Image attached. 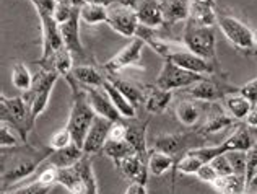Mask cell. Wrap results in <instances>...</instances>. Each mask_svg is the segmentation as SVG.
Instances as JSON below:
<instances>
[{
    "instance_id": "cell-1",
    "label": "cell",
    "mask_w": 257,
    "mask_h": 194,
    "mask_svg": "<svg viewBox=\"0 0 257 194\" xmlns=\"http://www.w3.org/2000/svg\"><path fill=\"white\" fill-rule=\"evenodd\" d=\"M51 152L52 149L49 147L39 149L30 142L2 149V191H7V186L15 184L36 173Z\"/></svg>"
},
{
    "instance_id": "cell-2",
    "label": "cell",
    "mask_w": 257,
    "mask_h": 194,
    "mask_svg": "<svg viewBox=\"0 0 257 194\" xmlns=\"http://www.w3.org/2000/svg\"><path fill=\"white\" fill-rule=\"evenodd\" d=\"M65 82L70 85V90H72L70 115H69V121H67L65 126L69 128V131L72 134L73 142L83 149L86 134H88V131H90L94 118H96V113H94L90 102H88L85 88L80 83L75 82V78L69 77Z\"/></svg>"
},
{
    "instance_id": "cell-3",
    "label": "cell",
    "mask_w": 257,
    "mask_h": 194,
    "mask_svg": "<svg viewBox=\"0 0 257 194\" xmlns=\"http://www.w3.org/2000/svg\"><path fill=\"white\" fill-rule=\"evenodd\" d=\"M59 78L60 75L56 70L39 67V70L35 73L33 86L22 95L30 113V131H33L36 119L44 113L47 103H49L51 93L54 90V85L57 83Z\"/></svg>"
},
{
    "instance_id": "cell-4",
    "label": "cell",
    "mask_w": 257,
    "mask_h": 194,
    "mask_svg": "<svg viewBox=\"0 0 257 194\" xmlns=\"http://www.w3.org/2000/svg\"><path fill=\"white\" fill-rule=\"evenodd\" d=\"M182 44L205 61H210L216 65L218 64V57H216V35L215 26H204L197 25L187 20L184 31H182Z\"/></svg>"
},
{
    "instance_id": "cell-5",
    "label": "cell",
    "mask_w": 257,
    "mask_h": 194,
    "mask_svg": "<svg viewBox=\"0 0 257 194\" xmlns=\"http://www.w3.org/2000/svg\"><path fill=\"white\" fill-rule=\"evenodd\" d=\"M30 2L35 5L39 22H41V59H47L64 46L62 35H60V25L54 20V9H56L57 2L56 0H30Z\"/></svg>"
},
{
    "instance_id": "cell-6",
    "label": "cell",
    "mask_w": 257,
    "mask_h": 194,
    "mask_svg": "<svg viewBox=\"0 0 257 194\" xmlns=\"http://www.w3.org/2000/svg\"><path fill=\"white\" fill-rule=\"evenodd\" d=\"M216 26L221 30L225 38L233 44L236 51L247 57L257 56V48L254 44V30H251L246 23L239 22L236 17L216 10Z\"/></svg>"
},
{
    "instance_id": "cell-7",
    "label": "cell",
    "mask_w": 257,
    "mask_h": 194,
    "mask_svg": "<svg viewBox=\"0 0 257 194\" xmlns=\"http://www.w3.org/2000/svg\"><path fill=\"white\" fill-rule=\"evenodd\" d=\"M207 142V137H202L194 129L191 132H173V134H163L153 140V149L165 152L174 158V162L187 153L192 149L204 147Z\"/></svg>"
},
{
    "instance_id": "cell-8",
    "label": "cell",
    "mask_w": 257,
    "mask_h": 194,
    "mask_svg": "<svg viewBox=\"0 0 257 194\" xmlns=\"http://www.w3.org/2000/svg\"><path fill=\"white\" fill-rule=\"evenodd\" d=\"M0 123L9 124L20 134L23 142H28V134L31 132L30 113L23 96L7 98L5 95H0Z\"/></svg>"
},
{
    "instance_id": "cell-9",
    "label": "cell",
    "mask_w": 257,
    "mask_h": 194,
    "mask_svg": "<svg viewBox=\"0 0 257 194\" xmlns=\"http://www.w3.org/2000/svg\"><path fill=\"white\" fill-rule=\"evenodd\" d=\"M239 86H234L229 82H226L225 73L220 75H210L200 80L199 83L189 86L186 93L191 98L204 103H215L216 100H223L229 93H238Z\"/></svg>"
},
{
    "instance_id": "cell-10",
    "label": "cell",
    "mask_w": 257,
    "mask_h": 194,
    "mask_svg": "<svg viewBox=\"0 0 257 194\" xmlns=\"http://www.w3.org/2000/svg\"><path fill=\"white\" fill-rule=\"evenodd\" d=\"M106 25L109 26L112 31L119 33L120 36L135 38L137 36L140 22H139L137 12H135L134 7L125 5L122 2H119V0H116L112 5L107 7Z\"/></svg>"
},
{
    "instance_id": "cell-11",
    "label": "cell",
    "mask_w": 257,
    "mask_h": 194,
    "mask_svg": "<svg viewBox=\"0 0 257 194\" xmlns=\"http://www.w3.org/2000/svg\"><path fill=\"white\" fill-rule=\"evenodd\" d=\"M205 77L207 75H200V73L182 69V67L176 65L171 61H165L157 80H155V83L163 90L174 91L181 88H189V86L199 83L200 80H204Z\"/></svg>"
},
{
    "instance_id": "cell-12",
    "label": "cell",
    "mask_w": 257,
    "mask_h": 194,
    "mask_svg": "<svg viewBox=\"0 0 257 194\" xmlns=\"http://www.w3.org/2000/svg\"><path fill=\"white\" fill-rule=\"evenodd\" d=\"M145 43L140 38H132L125 48H122L116 56H112L109 61L103 64V69L106 73H119L120 70L127 69V67H137L142 62V52H144Z\"/></svg>"
},
{
    "instance_id": "cell-13",
    "label": "cell",
    "mask_w": 257,
    "mask_h": 194,
    "mask_svg": "<svg viewBox=\"0 0 257 194\" xmlns=\"http://www.w3.org/2000/svg\"><path fill=\"white\" fill-rule=\"evenodd\" d=\"M236 119H233L228 115L226 110H223L221 106L215 105V103H208V110L207 115L204 118V121L199 126L197 129H194L197 134H200L202 137L213 136V134H218L221 131H225L228 128H231L234 124Z\"/></svg>"
},
{
    "instance_id": "cell-14",
    "label": "cell",
    "mask_w": 257,
    "mask_h": 194,
    "mask_svg": "<svg viewBox=\"0 0 257 194\" xmlns=\"http://www.w3.org/2000/svg\"><path fill=\"white\" fill-rule=\"evenodd\" d=\"M205 110H208V103L197 102V100H194V98L181 100L174 108V116L182 126H186V128L197 129L207 115Z\"/></svg>"
},
{
    "instance_id": "cell-15",
    "label": "cell",
    "mask_w": 257,
    "mask_h": 194,
    "mask_svg": "<svg viewBox=\"0 0 257 194\" xmlns=\"http://www.w3.org/2000/svg\"><path fill=\"white\" fill-rule=\"evenodd\" d=\"M112 124L114 123L106 118H101V116L94 118L90 131L86 134L85 144H83V152L86 155L93 157V155H96V153L103 152L104 144L107 142V139H109V132H111Z\"/></svg>"
},
{
    "instance_id": "cell-16",
    "label": "cell",
    "mask_w": 257,
    "mask_h": 194,
    "mask_svg": "<svg viewBox=\"0 0 257 194\" xmlns=\"http://www.w3.org/2000/svg\"><path fill=\"white\" fill-rule=\"evenodd\" d=\"M90 102L91 108L96 113V116L106 118L112 123H120L122 116L119 115V111L116 110V106L112 105L111 98L107 96V93L103 90V86H83Z\"/></svg>"
},
{
    "instance_id": "cell-17",
    "label": "cell",
    "mask_w": 257,
    "mask_h": 194,
    "mask_svg": "<svg viewBox=\"0 0 257 194\" xmlns=\"http://www.w3.org/2000/svg\"><path fill=\"white\" fill-rule=\"evenodd\" d=\"M134 9L137 12L142 26H147V28L152 30H158L165 26L163 0H137Z\"/></svg>"
},
{
    "instance_id": "cell-18",
    "label": "cell",
    "mask_w": 257,
    "mask_h": 194,
    "mask_svg": "<svg viewBox=\"0 0 257 194\" xmlns=\"http://www.w3.org/2000/svg\"><path fill=\"white\" fill-rule=\"evenodd\" d=\"M80 9L75 10L70 20L60 25V35H62V41L67 49L72 52L73 57H80L85 54L82 39H80Z\"/></svg>"
},
{
    "instance_id": "cell-19",
    "label": "cell",
    "mask_w": 257,
    "mask_h": 194,
    "mask_svg": "<svg viewBox=\"0 0 257 194\" xmlns=\"http://www.w3.org/2000/svg\"><path fill=\"white\" fill-rule=\"evenodd\" d=\"M142 88H144V106L150 115H160L170 106L173 100V91L160 88L157 83H142Z\"/></svg>"
},
{
    "instance_id": "cell-20",
    "label": "cell",
    "mask_w": 257,
    "mask_h": 194,
    "mask_svg": "<svg viewBox=\"0 0 257 194\" xmlns=\"http://www.w3.org/2000/svg\"><path fill=\"white\" fill-rule=\"evenodd\" d=\"M36 65L39 67H44V69H51V70H56L60 78L67 80L69 77H72V70H73V56L72 52L62 46L59 51L54 52L52 56H49L47 59H38Z\"/></svg>"
},
{
    "instance_id": "cell-21",
    "label": "cell",
    "mask_w": 257,
    "mask_h": 194,
    "mask_svg": "<svg viewBox=\"0 0 257 194\" xmlns=\"http://www.w3.org/2000/svg\"><path fill=\"white\" fill-rule=\"evenodd\" d=\"M148 121H150V119L127 124V137H125L127 142L134 147V150L139 155V158L147 165H148V155H150V150H148V145H147Z\"/></svg>"
},
{
    "instance_id": "cell-22",
    "label": "cell",
    "mask_w": 257,
    "mask_h": 194,
    "mask_svg": "<svg viewBox=\"0 0 257 194\" xmlns=\"http://www.w3.org/2000/svg\"><path fill=\"white\" fill-rule=\"evenodd\" d=\"M220 145V149L223 153L226 152H231V150H251L252 147L255 145L254 142V137H252V132L251 128L244 123V124H239L229 136L223 140Z\"/></svg>"
},
{
    "instance_id": "cell-23",
    "label": "cell",
    "mask_w": 257,
    "mask_h": 194,
    "mask_svg": "<svg viewBox=\"0 0 257 194\" xmlns=\"http://www.w3.org/2000/svg\"><path fill=\"white\" fill-rule=\"evenodd\" d=\"M106 80H109L122 93L128 102L132 103L134 108L139 110V106L144 105V88H142V83H137L125 77H120L119 73H106Z\"/></svg>"
},
{
    "instance_id": "cell-24",
    "label": "cell",
    "mask_w": 257,
    "mask_h": 194,
    "mask_svg": "<svg viewBox=\"0 0 257 194\" xmlns=\"http://www.w3.org/2000/svg\"><path fill=\"white\" fill-rule=\"evenodd\" d=\"M192 0H163V18L165 26H173L179 22H187L191 15Z\"/></svg>"
},
{
    "instance_id": "cell-25",
    "label": "cell",
    "mask_w": 257,
    "mask_h": 194,
    "mask_svg": "<svg viewBox=\"0 0 257 194\" xmlns=\"http://www.w3.org/2000/svg\"><path fill=\"white\" fill-rule=\"evenodd\" d=\"M83 155H85V152L82 147H78L75 142H73L69 147H65V149L52 150L51 155L46 158L44 163L57 166V168H69V166L75 165Z\"/></svg>"
},
{
    "instance_id": "cell-26",
    "label": "cell",
    "mask_w": 257,
    "mask_h": 194,
    "mask_svg": "<svg viewBox=\"0 0 257 194\" xmlns=\"http://www.w3.org/2000/svg\"><path fill=\"white\" fill-rule=\"evenodd\" d=\"M212 188L218 194H246L247 179L244 175L231 173L228 176H218L212 183Z\"/></svg>"
},
{
    "instance_id": "cell-27",
    "label": "cell",
    "mask_w": 257,
    "mask_h": 194,
    "mask_svg": "<svg viewBox=\"0 0 257 194\" xmlns=\"http://www.w3.org/2000/svg\"><path fill=\"white\" fill-rule=\"evenodd\" d=\"M72 77L82 86H103L106 82V72H101L93 65H75L72 70Z\"/></svg>"
},
{
    "instance_id": "cell-28",
    "label": "cell",
    "mask_w": 257,
    "mask_h": 194,
    "mask_svg": "<svg viewBox=\"0 0 257 194\" xmlns=\"http://www.w3.org/2000/svg\"><path fill=\"white\" fill-rule=\"evenodd\" d=\"M223 103H225V110L228 111V115L236 121H244L254 108V105L246 96H242L241 93H229L223 98Z\"/></svg>"
},
{
    "instance_id": "cell-29",
    "label": "cell",
    "mask_w": 257,
    "mask_h": 194,
    "mask_svg": "<svg viewBox=\"0 0 257 194\" xmlns=\"http://www.w3.org/2000/svg\"><path fill=\"white\" fill-rule=\"evenodd\" d=\"M103 90L107 93V96L111 98L112 105L116 106L119 115L122 116L124 119H135V118H137V108H134L132 103L128 102V100L109 82V80H106V82L103 83Z\"/></svg>"
},
{
    "instance_id": "cell-30",
    "label": "cell",
    "mask_w": 257,
    "mask_h": 194,
    "mask_svg": "<svg viewBox=\"0 0 257 194\" xmlns=\"http://www.w3.org/2000/svg\"><path fill=\"white\" fill-rule=\"evenodd\" d=\"M103 153L112 160L114 166H117L124 158H127L128 155L135 153L134 147L127 142V140H112V139H107V142L104 144V149Z\"/></svg>"
},
{
    "instance_id": "cell-31",
    "label": "cell",
    "mask_w": 257,
    "mask_h": 194,
    "mask_svg": "<svg viewBox=\"0 0 257 194\" xmlns=\"http://www.w3.org/2000/svg\"><path fill=\"white\" fill-rule=\"evenodd\" d=\"M216 7L207 5V4H199V2H192L191 4V15L187 20L197 23V25H204V26H215L216 25Z\"/></svg>"
},
{
    "instance_id": "cell-32",
    "label": "cell",
    "mask_w": 257,
    "mask_h": 194,
    "mask_svg": "<svg viewBox=\"0 0 257 194\" xmlns=\"http://www.w3.org/2000/svg\"><path fill=\"white\" fill-rule=\"evenodd\" d=\"M174 158L168 155V153L155 149L150 150V155H148V171H150V176H161L163 173L174 168Z\"/></svg>"
},
{
    "instance_id": "cell-33",
    "label": "cell",
    "mask_w": 257,
    "mask_h": 194,
    "mask_svg": "<svg viewBox=\"0 0 257 194\" xmlns=\"http://www.w3.org/2000/svg\"><path fill=\"white\" fill-rule=\"evenodd\" d=\"M80 20L86 25L106 23L107 7L96 5V4H85L83 7H80Z\"/></svg>"
},
{
    "instance_id": "cell-34",
    "label": "cell",
    "mask_w": 257,
    "mask_h": 194,
    "mask_svg": "<svg viewBox=\"0 0 257 194\" xmlns=\"http://www.w3.org/2000/svg\"><path fill=\"white\" fill-rule=\"evenodd\" d=\"M33 80H35V75L30 72V69L25 64L18 62L13 65L12 69V83L15 88L22 90L23 93L28 91L33 86Z\"/></svg>"
},
{
    "instance_id": "cell-35",
    "label": "cell",
    "mask_w": 257,
    "mask_h": 194,
    "mask_svg": "<svg viewBox=\"0 0 257 194\" xmlns=\"http://www.w3.org/2000/svg\"><path fill=\"white\" fill-rule=\"evenodd\" d=\"M20 144H23L20 134L9 124H0V149H10V147H17Z\"/></svg>"
},
{
    "instance_id": "cell-36",
    "label": "cell",
    "mask_w": 257,
    "mask_h": 194,
    "mask_svg": "<svg viewBox=\"0 0 257 194\" xmlns=\"http://www.w3.org/2000/svg\"><path fill=\"white\" fill-rule=\"evenodd\" d=\"M226 157L229 160V163H231L233 173L246 176V173H247V152L246 150H231V152H226Z\"/></svg>"
},
{
    "instance_id": "cell-37",
    "label": "cell",
    "mask_w": 257,
    "mask_h": 194,
    "mask_svg": "<svg viewBox=\"0 0 257 194\" xmlns=\"http://www.w3.org/2000/svg\"><path fill=\"white\" fill-rule=\"evenodd\" d=\"M70 144H73V139H72V134L69 131V128H62L56 131L51 136L49 139V144H47V147L52 150H60V149H65V147H69Z\"/></svg>"
},
{
    "instance_id": "cell-38",
    "label": "cell",
    "mask_w": 257,
    "mask_h": 194,
    "mask_svg": "<svg viewBox=\"0 0 257 194\" xmlns=\"http://www.w3.org/2000/svg\"><path fill=\"white\" fill-rule=\"evenodd\" d=\"M78 9V7H73L69 0H62V2H57L56 4V9H54V20L62 25L65 23L67 20H70L72 15L75 13V10Z\"/></svg>"
},
{
    "instance_id": "cell-39",
    "label": "cell",
    "mask_w": 257,
    "mask_h": 194,
    "mask_svg": "<svg viewBox=\"0 0 257 194\" xmlns=\"http://www.w3.org/2000/svg\"><path fill=\"white\" fill-rule=\"evenodd\" d=\"M57 175H59L57 166L43 163V168L39 170V175H38V181L47 186H52L54 183H57Z\"/></svg>"
},
{
    "instance_id": "cell-40",
    "label": "cell",
    "mask_w": 257,
    "mask_h": 194,
    "mask_svg": "<svg viewBox=\"0 0 257 194\" xmlns=\"http://www.w3.org/2000/svg\"><path fill=\"white\" fill-rule=\"evenodd\" d=\"M210 163H212V166L215 168L216 175H218V176H228V175H231V173H233L231 163H229L226 153H221V155L215 157Z\"/></svg>"
},
{
    "instance_id": "cell-41",
    "label": "cell",
    "mask_w": 257,
    "mask_h": 194,
    "mask_svg": "<svg viewBox=\"0 0 257 194\" xmlns=\"http://www.w3.org/2000/svg\"><path fill=\"white\" fill-rule=\"evenodd\" d=\"M238 93H241L242 96H246L249 102L255 106L257 105V77L252 78V80H249L246 85L239 86Z\"/></svg>"
},
{
    "instance_id": "cell-42",
    "label": "cell",
    "mask_w": 257,
    "mask_h": 194,
    "mask_svg": "<svg viewBox=\"0 0 257 194\" xmlns=\"http://www.w3.org/2000/svg\"><path fill=\"white\" fill-rule=\"evenodd\" d=\"M195 176H197L200 181H204V183H208V184H212L216 178H218V175H216V171L215 168L212 166V163H204L199 168V171L195 173Z\"/></svg>"
},
{
    "instance_id": "cell-43",
    "label": "cell",
    "mask_w": 257,
    "mask_h": 194,
    "mask_svg": "<svg viewBox=\"0 0 257 194\" xmlns=\"http://www.w3.org/2000/svg\"><path fill=\"white\" fill-rule=\"evenodd\" d=\"M257 173V145H254L251 150H247V181Z\"/></svg>"
},
{
    "instance_id": "cell-44",
    "label": "cell",
    "mask_w": 257,
    "mask_h": 194,
    "mask_svg": "<svg viewBox=\"0 0 257 194\" xmlns=\"http://www.w3.org/2000/svg\"><path fill=\"white\" fill-rule=\"evenodd\" d=\"M127 137V124H122L120 123H114L112 128H111V132H109V139L112 140H125Z\"/></svg>"
},
{
    "instance_id": "cell-45",
    "label": "cell",
    "mask_w": 257,
    "mask_h": 194,
    "mask_svg": "<svg viewBox=\"0 0 257 194\" xmlns=\"http://www.w3.org/2000/svg\"><path fill=\"white\" fill-rule=\"evenodd\" d=\"M244 123L249 126V128H257V105L251 110V113L247 115V118L244 119Z\"/></svg>"
},
{
    "instance_id": "cell-46",
    "label": "cell",
    "mask_w": 257,
    "mask_h": 194,
    "mask_svg": "<svg viewBox=\"0 0 257 194\" xmlns=\"http://www.w3.org/2000/svg\"><path fill=\"white\" fill-rule=\"evenodd\" d=\"M257 192V173L247 181V192L246 194H255Z\"/></svg>"
},
{
    "instance_id": "cell-47",
    "label": "cell",
    "mask_w": 257,
    "mask_h": 194,
    "mask_svg": "<svg viewBox=\"0 0 257 194\" xmlns=\"http://www.w3.org/2000/svg\"><path fill=\"white\" fill-rule=\"evenodd\" d=\"M114 2H116V0H85V4H96V5H103V7H109Z\"/></svg>"
},
{
    "instance_id": "cell-48",
    "label": "cell",
    "mask_w": 257,
    "mask_h": 194,
    "mask_svg": "<svg viewBox=\"0 0 257 194\" xmlns=\"http://www.w3.org/2000/svg\"><path fill=\"white\" fill-rule=\"evenodd\" d=\"M139 192V183H131V186L125 189L124 194H137Z\"/></svg>"
},
{
    "instance_id": "cell-49",
    "label": "cell",
    "mask_w": 257,
    "mask_h": 194,
    "mask_svg": "<svg viewBox=\"0 0 257 194\" xmlns=\"http://www.w3.org/2000/svg\"><path fill=\"white\" fill-rule=\"evenodd\" d=\"M192 2H199V4H207V5L216 7V2H215V0H192Z\"/></svg>"
},
{
    "instance_id": "cell-50",
    "label": "cell",
    "mask_w": 257,
    "mask_h": 194,
    "mask_svg": "<svg viewBox=\"0 0 257 194\" xmlns=\"http://www.w3.org/2000/svg\"><path fill=\"white\" fill-rule=\"evenodd\" d=\"M69 2H70L73 7H78V9H80V7H83V5H85V0H69Z\"/></svg>"
},
{
    "instance_id": "cell-51",
    "label": "cell",
    "mask_w": 257,
    "mask_h": 194,
    "mask_svg": "<svg viewBox=\"0 0 257 194\" xmlns=\"http://www.w3.org/2000/svg\"><path fill=\"white\" fill-rule=\"evenodd\" d=\"M137 194H148L147 192V184H140L139 183V192Z\"/></svg>"
},
{
    "instance_id": "cell-52",
    "label": "cell",
    "mask_w": 257,
    "mask_h": 194,
    "mask_svg": "<svg viewBox=\"0 0 257 194\" xmlns=\"http://www.w3.org/2000/svg\"><path fill=\"white\" fill-rule=\"evenodd\" d=\"M119 2H122L125 5H131V7H135V4H137V0H119Z\"/></svg>"
},
{
    "instance_id": "cell-53",
    "label": "cell",
    "mask_w": 257,
    "mask_h": 194,
    "mask_svg": "<svg viewBox=\"0 0 257 194\" xmlns=\"http://www.w3.org/2000/svg\"><path fill=\"white\" fill-rule=\"evenodd\" d=\"M251 132H252L254 142H255V145H257V128H251Z\"/></svg>"
},
{
    "instance_id": "cell-54",
    "label": "cell",
    "mask_w": 257,
    "mask_h": 194,
    "mask_svg": "<svg viewBox=\"0 0 257 194\" xmlns=\"http://www.w3.org/2000/svg\"><path fill=\"white\" fill-rule=\"evenodd\" d=\"M254 44H255V48H257V30H254Z\"/></svg>"
},
{
    "instance_id": "cell-55",
    "label": "cell",
    "mask_w": 257,
    "mask_h": 194,
    "mask_svg": "<svg viewBox=\"0 0 257 194\" xmlns=\"http://www.w3.org/2000/svg\"><path fill=\"white\" fill-rule=\"evenodd\" d=\"M2 194H7V191H2Z\"/></svg>"
},
{
    "instance_id": "cell-56",
    "label": "cell",
    "mask_w": 257,
    "mask_h": 194,
    "mask_svg": "<svg viewBox=\"0 0 257 194\" xmlns=\"http://www.w3.org/2000/svg\"><path fill=\"white\" fill-rule=\"evenodd\" d=\"M56 2H62V0H56Z\"/></svg>"
},
{
    "instance_id": "cell-57",
    "label": "cell",
    "mask_w": 257,
    "mask_h": 194,
    "mask_svg": "<svg viewBox=\"0 0 257 194\" xmlns=\"http://www.w3.org/2000/svg\"><path fill=\"white\" fill-rule=\"evenodd\" d=\"M255 194H257V192H255Z\"/></svg>"
}]
</instances>
